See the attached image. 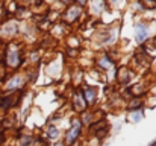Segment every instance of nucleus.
Returning <instances> with one entry per match:
<instances>
[{
  "label": "nucleus",
  "instance_id": "1",
  "mask_svg": "<svg viewBox=\"0 0 156 146\" xmlns=\"http://www.w3.org/2000/svg\"><path fill=\"white\" fill-rule=\"evenodd\" d=\"M24 49L23 44L18 40H11L5 44V58H3V66L6 70L17 72L24 66Z\"/></svg>",
  "mask_w": 156,
  "mask_h": 146
},
{
  "label": "nucleus",
  "instance_id": "2",
  "mask_svg": "<svg viewBox=\"0 0 156 146\" xmlns=\"http://www.w3.org/2000/svg\"><path fill=\"white\" fill-rule=\"evenodd\" d=\"M83 17H87V14H85V9L82 8V6H79V5H76V3H70V5H65L64 6V9H62V12H61V15H59V18H61V23H64L65 26H74V24H82L83 21H82V18Z\"/></svg>",
  "mask_w": 156,
  "mask_h": 146
},
{
  "label": "nucleus",
  "instance_id": "3",
  "mask_svg": "<svg viewBox=\"0 0 156 146\" xmlns=\"http://www.w3.org/2000/svg\"><path fill=\"white\" fill-rule=\"evenodd\" d=\"M3 87V93H14V92H23L26 90L29 85H27V78H26V73L24 70H17L14 73H11L9 76L5 78V81L2 82Z\"/></svg>",
  "mask_w": 156,
  "mask_h": 146
},
{
  "label": "nucleus",
  "instance_id": "4",
  "mask_svg": "<svg viewBox=\"0 0 156 146\" xmlns=\"http://www.w3.org/2000/svg\"><path fill=\"white\" fill-rule=\"evenodd\" d=\"M153 26H156V20H138L133 26V34H135V41L138 46H143L146 44L152 37V32H153Z\"/></svg>",
  "mask_w": 156,
  "mask_h": 146
},
{
  "label": "nucleus",
  "instance_id": "5",
  "mask_svg": "<svg viewBox=\"0 0 156 146\" xmlns=\"http://www.w3.org/2000/svg\"><path fill=\"white\" fill-rule=\"evenodd\" d=\"M109 9L106 0H88L85 6V14L88 18L93 20H100V17Z\"/></svg>",
  "mask_w": 156,
  "mask_h": 146
},
{
  "label": "nucleus",
  "instance_id": "6",
  "mask_svg": "<svg viewBox=\"0 0 156 146\" xmlns=\"http://www.w3.org/2000/svg\"><path fill=\"white\" fill-rule=\"evenodd\" d=\"M133 73H135V72H133L129 66L120 64V66H117V69H115L114 81L118 84V87L126 88V87L130 85V82H132V79H133Z\"/></svg>",
  "mask_w": 156,
  "mask_h": 146
},
{
  "label": "nucleus",
  "instance_id": "7",
  "mask_svg": "<svg viewBox=\"0 0 156 146\" xmlns=\"http://www.w3.org/2000/svg\"><path fill=\"white\" fill-rule=\"evenodd\" d=\"M82 128L83 125L80 123L79 119H73L68 129L65 131V136H64V143L65 146H74V143H77V140L80 139L82 136Z\"/></svg>",
  "mask_w": 156,
  "mask_h": 146
},
{
  "label": "nucleus",
  "instance_id": "8",
  "mask_svg": "<svg viewBox=\"0 0 156 146\" xmlns=\"http://www.w3.org/2000/svg\"><path fill=\"white\" fill-rule=\"evenodd\" d=\"M70 107L77 114H82L83 111L88 110V105H87V102L83 99V95H82L80 88H73V93H71V97H70Z\"/></svg>",
  "mask_w": 156,
  "mask_h": 146
},
{
  "label": "nucleus",
  "instance_id": "9",
  "mask_svg": "<svg viewBox=\"0 0 156 146\" xmlns=\"http://www.w3.org/2000/svg\"><path fill=\"white\" fill-rule=\"evenodd\" d=\"M79 88H80V92H82V95H83V99H85L88 108L97 105V102H99V88H97L96 85L82 84Z\"/></svg>",
  "mask_w": 156,
  "mask_h": 146
},
{
  "label": "nucleus",
  "instance_id": "10",
  "mask_svg": "<svg viewBox=\"0 0 156 146\" xmlns=\"http://www.w3.org/2000/svg\"><path fill=\"white\" fill-rule=\"evenodd\" d=\"M18 34H20V24L15 20H6L0 26V35L5 37V38H9V41L11 40H15V37Z\"/></svg>",
  "mask_w": 156,
  "mask_h": 146
},
{
  "label": "nucleus",
  "instance_id": "11",
  "mask_svg": "<svg viewBox=\"0 0 156 146\" xmlns=\"http://www.w3.org/2000/svg\"><path fill=\"white\" fill-rule=\"evenodd\" d=\"M44 134H46V139H49V140H58L59 136H61V131H59V128L55 123H49L46 126Z\"/></svg>",
  "mask_w": 156,
  "mask_h": 146
},
{
  "label": "nucleus",
  "instance_id": "12",
  "mask_svg": "<svg viewBox=\"0 0 156 146\" xmlns=\"http://www.w3.org/2000/svg\"><path fill=\"white\" fill-rule=\"evenodd\" d=\"M144 119V110H135V111H129L126 116V120L130 123H140Z\"/></svg>",
  "mask_w": 156,
  "mask_h": 146
},
{
  "label": "nucleus",
  "instance_id": "13",
  "mask_svg": "<svg viewBox=\"0 0 156 146\" xmlns=\"http://www.w3.org/2000/svg\"><path fill=\"white\" fill-rule=\"evenodd\" d=\"M106 2H108L109 9H112V11H120L126 5V0H106Z\"/></svg>",
  "mask_w": 156,
  "mask_h": 146
},
{
  "label": "nucleus",
  "instance_id": "14",
  "mask_svg": "<svg viewBox=\"0 0 156 146\" xmlns=\"http://www.w3.org/2000/svg\"><path fill=\"white\" fill-rule=\"evenodd\" d=\"M34 2H35V0H24V5H26V6H27V5H29V3H34Z\"/></svg>",
  "mask_w": 156,
  "mask_h": 146
},
{
  "label": "nucleus",
  "instance_id": "15",
  "mask_svg": "<svg viewBox=\"0 0 156 146\" xmlns=\"http://www.w3.org/2000/svg\"><path fill=\"white\" fill-rule=\"evenodd\" d=\"M152 146H156V142H155V143H153V145H152Z\"/></svg>",
  "mask_w": 156,
  "mask_h": 146
},
{
  "label": "nucleus",
  "instance_id": "16",
  "mask_svg": "<svg viewBox=\"0 0 156 146\" xmlns=\"http://www.w3.org/2000/svg\"><path fill=\"white\" fill-rule=\"evenodd\" d=\"M0 38H2V35H0Z\"/></svg>",
  "mask_w": 156,
  "mask_h": 146
}]
</instances>
